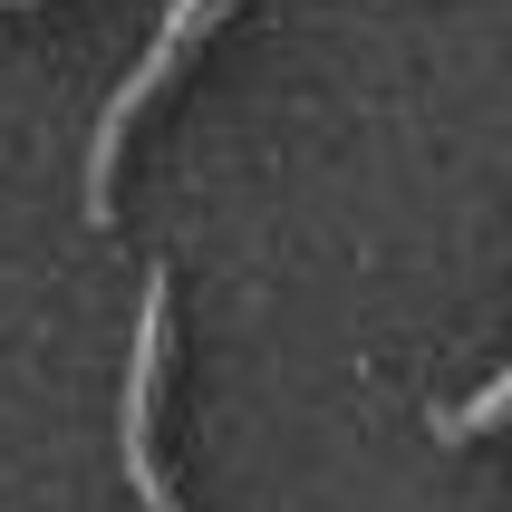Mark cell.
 I'll list each match as a JSON object with an SVG mask.
<instances>
[{
  "mask_svg": "<svg viewBox=\"0 0 512 512\" xmlns=\"http://www.w3.org/2000/svg\"><path fill=\"white\" fill-rule=\"evenodd\" d=\"M165 339H174V290L165 271L145 281V319H136V358H126V484L145 512H184V493L155 464V387H165Z\"/></svg>",
  "mask_w": 512,
  "mask_h": 512,
  "instance_id": "2",
  "label": "cell"
},
{
  "mask_svg": "<svg viewBox=\"0 0 512 512\" xmlns=\"http://www.w3.org/2000/svg\"><path fill=\"white\" fill-rule=\"evenodd\" d=\"M223 10H242V0H174L165 29H155V49H145V68L97 107V126H87V223H107V213H116V155H126V126H136V116L174 87V68L223 29Z\"/></svg>",
  "mask_w": 512,
  "mask_h": 512,
  "instance_id": "1",
  "label": "cell"
},
{
  "mask_svg": "<svg viewBox=\"0 0 512 512\" xmlns=\"http://www.w3.org/2000/svg\"><path fill=\"white\" fill-rule=\"evenodd\" d=\"M503 416H512V368L493 377V387H484L474 406H445V416H435V435H445V445H464V435H493Z\"/></svg>",
  "mask_w": 512,
  "mask_h": 512,
  "instance_id": "3",
  "label": "cell"
}]
</instances>
